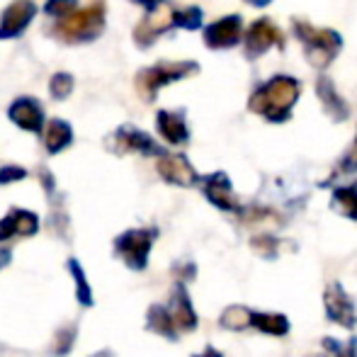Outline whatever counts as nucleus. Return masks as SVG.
I'll list each match as a JSON object with an SVG mask.
<instances>
[{
    "label": "nucleus",
    "mask_w": 357,
    "mask_h": 357,
    "mask_svg": "<svg viewBox=\"0 0 357 357\" xmlns=\"http://www.w3.org/2000/svg\"><path fill=\"white\" fill-rule=\"evenodd\" d=\"M296 98H299V83L289 75H275L273 80L260 85L250 95L248 107L250 112L260 114L268 122H284V119H289Z\"/></svg>",
    "instance_id": "obj_1"
},
{
    "label": "nucleus",
    "mask_w": 357,
    "mask_h": 357,
    "mask_svg": "<svg viewBox=\"0 0 357 357\" xmlns=\"http://www.w3.org/2000/svg\"><path fill=\"white\" fill-rule=\"evenodd\" d=\"M105 29V3L95 0L90 8L73 13L68 17H63L56 24V34L68 44H80V42H93L95 37H100Z\"/></svg>",
    "instance_id": "obj_2"
},
{
    "label": "nucleus",
    "mask_w": 357,
    "mask_h": 357,
    "mask_svg": "<svg viewBox=\"0 0 357 357\" xmlns=\"http://www.w3.org/2000/svg\"><path fill=\"white\" fill-rule=\"evenodd\" d=\"M296 37L304 44V54L316 68H326L340 52V34L333 29H316L306 22H294Z\"/></svg>",
    "instance_id": "obj_3"
},
{
    "label": "nucleus",
    "mask_w": 357,
    "mask_h": 357,
    "mask_svg": "<svg viewBox=\"0 0 357 357\" xmlns=\"http://www.w3.org/2000/svg\"><path fill=\"white\" fill-rule=\"evenodd\" d=\"M197 63L192 61H160L151 68H144L137 75V90L144 100H153L163 85L175 83V80L185 78V75L197 73Z\"/></svg>",
    "instance_id": "obj_4"
},
{
    "label": "nucleus",
    "mask_w": 357,
    "mask_h": 357,
    "mask_svg": "<svg viewBox=\"0 0 357 357\" xmlns=\"http://www.w3.org/2000/svg\"><path fill=\"white\" fill-rule=\"evenodd\" d=\"M158 236L155 229H129L114 238V253L124 260L132 270H144L149 263V253Z\"/></svg>",
    "instance_id": "obj_5"
},
{
    "label": "nucleus",
    "mask_w": 357,
    "mask_h": 357,
    "mask_svg": "<svg viewBox=\"0 0 357 357\" xmlns=\"http://www.w3.org/2000/svg\"><path fill=\"white\" fill-rule=\"evenodd\" d=\"M173 24H175V10L168 3H158L155 8H151V13L134 29V39H137L139 47H151L153 39L158 34L168 32Z\"/></svg>",
    "instance_id": "obj_6"
},
{
    "label": "nucleus",
    "mask_w": 357,
    "mask_h": 357,
    "mask_svg": "<svg viewBox=\"0 0 357 357\" xmlns=\"http://www.w3.org/2000/svg\"><path fill=\"white\" fill-rule=\"evenodd\" d=\"M324 304H326V316H328L331 321H335V324L343 326V328H355V324H357L355 301L350 299V294L343 289V284L331 282L326 287Z\"/></svg>",
    "instance_id": "obj_7"
},
{
    "label": "nucleus",
    "mask_w": 357,
    "mask_h": 357,
    "mask_svg": "<svg viewBox=\"0 0 357 357\" xmlns=\"http://www.w3.org/2000/svg\"><path fill=\"white\" fill-rule=\"evenodd\" d=\"M282 44H284L282 32H280L270 20H258V22H253V27L245 34V54H248L250 59L260 56V54H265L273 47H282Z\"/></svg>",
    "instance_id": "obj_8"
},
{
    "label": "nucleus",
    "mask_w": 357,
    "mask_h": 357,
    "mask_svg": "<svg viewBox=\"0 0 357 357\" xmlns=\"http://www.w3.org/2000/svg\"><path fill=\"white\" fill-rule=\"evenodd\" d=\"M241 29H243V22L238 15H229L204 29V42L209 49H231L241 42Z\"/></svg>",
    "instance_id": "obj_9"
},
{
    "label": "nucleus",
    "mask_w": 357,
    "mask_h": 357,
    "mask_svg": "<svg viewBox=\"0 0 357 357\" xmlns=\"http://www.w3.org/2000/svg\"><path fill=\"white\" fill-rule=\"evenodd\" d=\"M158 173L165 183L178 185V188H192V185L199 180L197 173H195V168L190 165V160L185 158V155H178V153L175 155H168V153L160 155Z\"/></svg>",
    "instance_id": "obj_10"
},
{
    "label": "nucleus",
    "mask_w": 357,
    "mask_h": 357,
    "mask_svg": "<svg viewBox=\"0 0 357 357\" xmlns=\"http://www.w3.org/2000/svg\"><path fill=\"white\" fill-rule=\"evenodd\" d=\"M114 151L117 153H144V155H163V149L149 137V134L139 132L137 127H122L114 134Z\"/></svg>",
    "instance_id": "obj_11"
},
{
    "label": "nucleus",
    "mask_w": 357,
    "mask_h": 357,
    "mask_svg": "<svg viewBox=\"0 0 357 357\" xmlns=\"http://www.w3.org/2000/svg\"><path fill=\"white\" fill-rule=\"evenodd\" d=\"M37 15V8L34 3L29 0H17L13 3L8 10L3 13V20H0V39H10V37H17L27 29V24L34 20Z\"/></svg>",
    "instance_id": "obj_12"
},
{
    "label": "nucleus",
    "mask_w": 357,
    "mask_h": 357,
    "mask_svg": "<svg viewBox=\"0 0 357 357\" xmlns=\"http://www.w3.org/2000/svg\"><path fill=\"white\" fill-rule=\"evenodd\" d=\"M202 185H204V195H207V199L214 207L224 209V212H241V204H238V199H236L229 178H226L224 173L207 175V178L202 180Z\"/></svg>",
    "instance_id": "obj_13"
},
{
    "label": "nucleus",
    "mask_w": 357,
    "mask_h": 357,
    "mask_svg": "<svg viewBox=\"0 0 357 357\" xmlns=\"http://www.w3.org/2000/svg\"><path fill=\"white\" fill-rule=\"evenodd\" d=\"M39 231L37 214L24 209H10L8 216L0 219V241H8L13 236H34Z\"/></svg>",
    "instance_id": "obj_14"
},
{
    "label": "nucleus",
    "mask_w": 357,
    "mask_h": 357,
    "mask_svg": "<svg viewBox=\"0 0 357 357\" xmlns=\"http://www.w3.org/2000/svg\"><path fill=\"white\" fill-rule=\"evenodd\" d=\"M170 314L175 319V326L178 331H195L197 328V314L192 309V301H190V294L185 289L183 282L175 284L173 294H170Z\"/></svg>",
    "instance_id": "obj_15"
},
{
    "label": "nucleus",
    "mask_w": 357,
    "mask_h": 357,
    "mask_svg": "<svg viewBox=\"0 0 357 357\" xmlns=\"http://www.w3.org/2000/svg\"><path fill=\"white\" fill-rule=\"evenodd\" d=\"M10 119H13L17 127H22L24 132H42V107H39L34 100L29 98H20L10 105Z\"/></svg>",
    "instance_id": "obj_16"
},
{
    "label": "nucleus",
    "mask_w": 357,
    "mask_h": 357,
    "mask_svg": "<svg viewBox=\"0 0 357 357\" xmlns=\"http://www.w3.org/2000/svg\"><path fill=\"white\" fill-rule=\"evenodd\" d=\"M155 124H158L160 137L168 144H185L190 139V132L185 127V119L180 112H168V109H160L158 117H155Z\"/></svg>",
    "instance_id": "obj_17"
},
{
    "label": "nucleus",
    "mask_w": 357,
    "mask_h": 357,
    "mask_svg": "<svg viewBox=\"0 0 357 357\" xmlns=\"http://www.w3.org/2000/svg\"><path fill=\"white\" fill-rule=\"evenodd\" d=\"M146 328L163 335V338H168V340H178V333H180L170 309H165V306H160V304H153L146 311Z\"/></svg>",
    "instance_id": "obj_18"
},
{
    "label": "nucleus",
    "mask_w": 357,
    "mask_h": 357,
    "mask_svg": "<svg viewBox=\"0 0 357 357\" xmlns=\"http://www.w3.org/2000/svg\"><path fill=\"white\" fill-rule=\"evenodd\" d=\"M316 93H319L321 102H324V109L335 119V122H343V119L350 114L348 105H345L343 100H340V95L335 93V85L331 83V78H319Z\"/></svg>",
    "instance_id": "obj_19"
},
{
    "label": "nucleus",
    "mask_w": 357,
    "mask_h": 357,
    "mask_svg": "<svg viewBox=\"0 0 357 357\" xmlns=\"http://www.w3.org/2000/svg\"><path fill=\"white\" fill-rule=\"evenodd\" d=\"M71 142H73L71 124H66L63 119H52L47 127V134H44V146H47L49 153H59V151H63Z\"/></svg>",
    "instance_id": "obj_20"
},
{
    "label": "nucleus",
    "mask_w": 357,
    "mask_h": 357,
    "mask_svg": "<svg viewBox=\"0 0 357 357\" xmlns=\"http://www.w3.org/2000/svg\"><path fill=\"white\" fill-rule=\"evenodd\" d=\"M219 324H221V328H226V331H243V328H248V326H253V311L241 304L226 306Z\"/></svg>",
    "instance_id": "obj_21"
},
{
    "label": "nucleus",
    "mask_w": 357,
    "mask_h": 357,
    "mask_svg": "<svg viewBox=\"0 0 357 357\" xmlns=\"http://www.w3.org/2000/svg\"><path fill=\"white\" fill-rule=\"evenodd\" d=\"M253 328L268 335H287L289 333V319L284 314H258L253 311Z\"/></svg>",
    "instance_id": "obj_22"
},
{
    "label": "nucleus",
    "mask_w": 357,
    "mask_h": 357,
    "mask_svg": "<svg viewBox=\"0 0 357 357\" xmlns=\"http://www.w3.org/2000/svg\"><path fill=\"white\" fill-rule=\"evenodd\" d=\"M333 209L357 221V185H345V188L333 190Z\"/></svg>",
    "instance_id": "obj_23"
},
{
    "label": "nucleus",
    "mask_w": 357,
    "mask_h": 357,
    "mask_svg": "<svg viewBox=\"0 0 357 357\" xmlns=\"http://www.w3.org/2000/svg\"><path fill=\"white\" fill-rule=\"evenodd\" d=\"M68 270H71L73 280H75V296H78L80 306H93V291H90V284L85 280V273L80 268L78 260H68Z\"/></svg>",
    "instance_id": "obj_24"
},
{
    "label": "nucleus",
    "mask_w": 357,
    "mask_h": 357,
    "mask_svg": "<svg viewBox=\"0 0 357 357\" xmlns=\"http://www.w3.org/2000/svg\"><path fill=\"white\" fill-rule=\"evenodd\" d=\"M253 250L258 255H263V258L273 260V258H278V253H280V243L275 236L263 234V236H258V238H253Z\"/></svg>",
    "instance_id": "obj_25"
},
{
    "label": "nucleus",
    "mask_w": 357,
    "mask_h": 357,
    "mask_svg": "<svg viewBox=\"0 0 357 357\" xmlns=\"http://www.w3.org/2000/svg\"><path fill=\"white\" fill-rule=\"evenodd\" d=\"M49 90H52L54 100H66L73 90V78L68 73H56L49 83Z\"/></svg>",
    "instance_id": "obj_26"
},
{
    "label": "nucleus",
    "mask_w": 357,
    "mask_h": 357,
    "mask_svg": "<svg viewBox=\"0 0 357 357\" xmlns=\"http://www.w3.org/2000/svg\"><path fill=\"white\" fill-rule=\"evenodd\" d=\"M324 348L328 350L331 357H357V338L348 340V345H340L338 340L326 338L324 340Z\"/></svg>",
    "instance_id": "obj_27"
},
{
    "label": "nucleus",
    "mask_w": 357,
    "mask_h": 357,
    "mask_svg": "<svg viewBox=\"0 0 357 357\" xmlns=\"http://www.w3.org/2000/svg\"><path fill=\"white\" fill-rule=\"evenodd\" d=\"M75 5H78V0H47V15H52V17H68V15L75 13Z\"/></svg>",
    "instance_id": "obj_28"
},
{
    "label": "nucleus",
    "mask_w": 357,
    "mask_h": 357,
    "mask_svg": "<svg viewBox=\"0 0 357 357\" xmlns=\"http://www.w3.org/2000/svg\"><path fill=\"white\" fill-rule=\"evenodd\" d=\"M199 22H202V10L199 8H185L180 13H175V24L185 29H197Z\"/></svg>",
    "instance_id": "obj_29"
},
{
    "label": "nucleus",
    "mask_w": 357,
    "mask_h": 357,
    "mask_svg": "<svg viewBox=\"0 0 357 357\" xmlns=\"http://www.w3.org/2000/svg\"><path fill=\"white\" fill-rule=\"evenodd\" d=\"M355 170H357V137H355L353 146H350L348 153L343 155V160H340V165H338V173H355Z\"/></svg>",
    "instance_id": "obj_30"
},
{
    "label": "nucleus",
    "mask_w": 357,
    "mask_h": 357,
    "mask_svg": "<svg viewBox=\"0 0 357 357\" xmlns=\"http://www.w3.org/2000/svg\"><path fill=\"white\" fill-rule=\"evenodd\" d=\"M22 178H27V170L20 168V165H5V168H0V185L15 183V180H22Z\"/></svg>",
    "instance_id": "obj_31"
},
{
    "label": "nucleus",
    "mask_w": 357,
    "mask_h": 357,
    "mask_svg": "<svg viewBox=\"0 0 357 357\" xmlns=\"http://www.w3.org/2000/svg\"><path fill=\"white\" fill-rule=\"evenodd\" d=\"M73 338H75V331L73 328H63L61 333H59V338H56L61 345H59V348H54V353H56V355H66L68 350H71Z\"/></svg>",
    "instance_id": "obj_32"
},
{
    "label": "nucleus",
    "mask_w": 357,
    "mask_h": 357,
    "mask_svg": "<svg viewBox=\"0 0 357 357\" xmlns=\"http://www.w3.org/2000/svg\"><path fill=\"white\" fill-rule=\"evenodd\" d=\"M10 258H13V253H10L8 248H5V250H0V270H3L5 265L10 263Z\"/></svg>",
    "instance_id": "obj_33"
},
{
    "label": "nucleus",
    "mask_w": 357,
    "mask_h": 357,
    "mask_svg": "<svg viewBox=\"0 0 357 357\" xmlns=\"http://www.w3.org/2000/svg\"><path fill=\"white\" fill-rule=\"evenodd\" d=\"M195 357H224V355H221L219 350L209 345V348H204V353H202V355H195Z\"/></svg>",
    "instance_id": "obj_34"
},
{
    "label": "nucleus",
    "mask_w": 357,
    "mask_h": 357,
    "mask_svg": "<svg viewBox=\"0 0 357 357\" xmlns=\"http://www.w3.org/2000/svg\"><path fill=\"white\" fill-rule=\"evenodd\" d=\"M132 3H139V5H144V8H155L158 3H163V0H132Z\"/></svg>",
    "instance_id": "obj_35"
},
{
    "label": "nucleus",
    "mask_w": 357,
    "mask_h": 357,
    "mask_svg": "<svg viewBox=\"0 0 357 357\" xmlns=\"http://www.w3.org/2000/svg\"><path fill=\"white\" fill-rule=\"evenodd\" d=\"M93 357H114L112 353H109V350H100L98 355H93Z\"/></svg>",
    "instance_id": "obj_36"
},
{
    "label": "nucleus",
    "mask_w": 357,
    "mask_h": 357,
    "mask_svg": "<svg viewBox=\"0 0 357 357\" xmlns=\"http://www.w3.org/2000/svg\"><path fill=\"white\" fill-rule=\"evenodd\" d=\"M248 3H253V5H268L270 0H248Z\"/></svg>",
    "instance_id": "obj_37"
}]
</instances>
